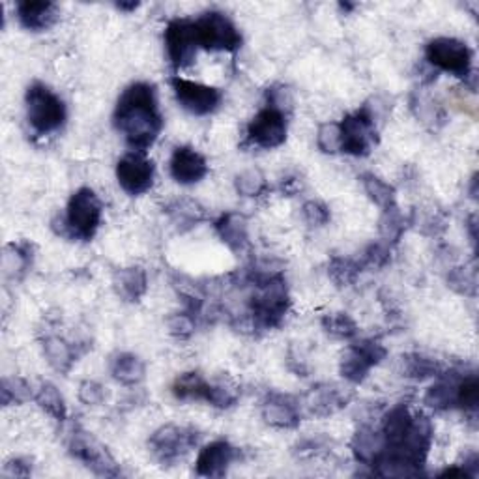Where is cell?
Wrapping results in <instances>:
<instances>
[{"mask_svg": "<svg viewBox=\"0 0 479 479\" xmlns=\"http://www.w3.org/2000/svg\"><path fill=\"white\" fill-rule=\"evenodd\" d=\"M113 124L129 150L146 154L163 132L156 86L146 81L127 84L115 105Z\"/></svg>", "mask_w": 479, "mask_h": 479, "instance_id": "cell-1", "label": "cell"}, {"mask_svg": "<svg viewBox=\"0 0 479 479\" xmlns=\"http://www.w3.org/2000/svg\"><path fill=\"white\" fill-rule=\"evenodd\" d=\"M103 220V203L98 193L91 187H79L68 201L66 213L55 223L60 227H53L58 236L79 240V242H91L98 234Z\"/></svg>", "mask_w": 479, "mask_h": 479, "instance_id": "cell-2", "label": "cell"}, {"mask_svg": "<svg viewBox=\"0 0 479 479\" xmlns=\"http://www.w3.org/2000/svg\"><path fill=\"white\" fill-rule=\"evenodd\" d=\"M27 122L38 137L53 135L68 120V107L46 83L34 81L25 94Z\"/></svg>", "mask_w": 479, "mask_h": 479, "instance_id": "cell-3", "label": "cell"}, {"mask_svg": "<svg viewBox=\"0 0 479 479\" xmlns=\"http://www.w3.org/2000/svg\"><path fill=\"white\" fill-rule=\"evenodd\" d=\"M341 146L339 152L346 156L365 158L379 143L377 113L371 103H363L354 113L344 115L339 122Z\"/></svg>", "mask_w": 479, "mask_h": 479, "instance_id": "cell-4", "label": "cell"}, {"mask_svg": "<svg viewBox=\"0 0 479 479\" xmlns=\"http://www.w3.org/2000/svg\"><path fill=\"white\" fill-rule=\"evenodd\" d=\"M425 62L434 72H446L457 79L468 81L472 77L474 53L466 41L440 36L427 41Z\"/></svg>", "mask_w": 479, "mask_h": 479, "instance_id": "cell-5", "label": "cell"}, {"mask_svg": "<svg viewBox=\"0 0 479 479\" xmlns=\"http://www.w3.org/2000/svg\"><path fill=\"white\" fill-rule=\"evenodd\" d=\"M199 49L210 53H236L242 48L244 38L232 19L223 12L210 10L193 19Z\"/></svg>", "mask_w": 479, "mask_h": 479, "instance_id": "cell-6", "label": "cell"}, {"mask_svg": "<svg viewBox=\"0 0 479 479\" xmlns=\"http://www.w3.org/2000/svg\"><path fill=\"white\" fill-rule=\"evenodd\" d=\"M68 451L98 477H120L122 468L111 451L107 449L92 432L84 431L81 425H74L68 437Z\"/></svg>", "mask_w": 479, "mask_h": 479, "instance_id": "cell-7", "label": "cell"}, {"mask_svg": "<svg viewBox=\"0 0 479 479\" xmlns=\"http://www.w3.org/2000/svg\"><path fill=\"white\" fill-rule=\"evenodd\" d=\"M201 440V432L195 427L167 423L150 434L148 448L161 466H172L186 457Z\"/></svg>", "mask_w": 479, "mask_h": 479, "instance_id": "cell-8", "label": "cell"}, {"mask_svg": "<svg viewBox=\"0 0 479 479\" xmlns=\"http://www.w3.org/2000/svg\"><path fill=\"white\" fill-rule=\"evenodd\" d=\"M287 137L289 113L268 103L249 120L246 129V144L260 150L279 148L287 143Z\"/></svg>", "mask_w": 479, "mask_h": 479, "instance_id": "cell-9", "label": "cell"}, {"mask_svg": "<svg viewBox=\"0 0 479 479\" xmlns=\"http://www.w3.org/2000/svg\"><path fill=\"white\" fill-rule=\"evenodd\" d=\"M388 356V348L379 339H360L348 344L339 361L341 377L354 386L361 384L371 369L380 365Z\"/></svg>", "mask_w": 479, "mask_h": 479, "instance_id": "cell-10", "label": "cell"}, {"mask_svg": "<svg viewBox=\"0 0 479 479\" xmlns=\"http://www.w3.org/2000/svg\"><path fill=\"white\" fill-rule=\"evenodd\" d=\"M174 98L180 103L184 111L195 117H208L215 113L223 103V92L215 86L203 84L191 79L174 75L169 79Z\"/></svg>", "mask_w": 479, "mask_h": 479, "instance_id": "cell-11", "label": "cell"}, {"mask_svg": "<svg viewBox=\"0 0 479 479\" xmlns=\"http://www.w3.org/2000/svg\"><path fill=\"white\" fill-rule=\"evenodd\" d=\"M163 39H165L167 58L174 70L189 68L195 58H197L199 43H197V34H195L193 19L187 17L170 19L165 27Z\"/></svg>", "mask_w": 479, "mask_h": 479, "instance_id": "cell-12", "label": "cell"}, {"mask_svg": "<svg viewBox=\"0 0 479 479\" xmlns=\"http://www.w3.org/2000/svg\"><path fill=\"white\" fill-rule=\"evenodd\" d=\"M117 182L132 197L148 193L156 182V165L146 154L127 152L117 163Z\"/></svg>", "mask_w": 479, "mask_h": 479, "instance_id": "cell-13", "label": "cell"}, {"mask_svg": "<svg viewBox=\"0 0 479 479\" xmlns=\"http://www.w3.org/2000/svg\"><path fill=\"white\" fill-rule=\"evenodd\" d=\"M43 356H46L51 369H55L60 375H68L72 367L79 361V358L92 348V344L81 343V341H70L64 335H58L55 330L48 328L39 337Z\"/></svg>", "mask_w": 479, "mask_h": 479, "instance_id": "cell-14", "label": "cell"}, {"mask_svg": "<svg viewBox=\"0 0 479 479\" xmlns=\"http://www.w3.org/2000/svg\"><path fill=\"white\" fill-rule=\"evenodd\" d=\"M351 394L335 384H317L313 386L306 396L300 399V408L303 418H328L335 412L343 410Z\"/></svg>", "mask_w": 479, "mask_h": 479, "instance_id": "cell-15", "label": "cell"}, {"mask_svg": "<svg viewBox=\"0 0 479 479\" xmlns=\"http://www.w3.org/2000/svg\"><path fill=\"white\" fill-rule=\"evenodd\" d=\"M169 172L172 180L180 186H195L203 182L208 172V161L201 154L199 150H195L193 146L182 144L172 150V156L169 161Z\"/></svg>", "mask_w": 479, "mask_h": 479, "instance_id": "cell-16", "label": "cell"}, {"mask_svg": "<svg viewBox=\"0 0 479 479\" xmlns=\"http://www.w3.org/2000/svg\"><path fill=\"white\" fill-rule=\"evenodd\" d=\"M260 416H263L265 423L275 429L283 431H292L300 427L303 416H301V408H300V399H294L285 394H272L266 396L263 401V406H260Z\"/></svg>", "mask_w": 479, "mask_h": 479, "instance_id": "cell-17", "label": "cell"}, {"mask_svg": "<svg viewBox=\"0 0 479 479\" xmlns=\"http://www.w3.org/2000/svg\"><path fill=\"white\" fill-rule=\"evenodd\" d=\"M238 457V448H234L229 440H213L199 451L197 461H195V474L201 477H223Z\"/></svg>", "mask_w": 479, "mask_h": 479, "instance_id": "cell-18", "label": "cell"}, {"mask_svg": "<svg viewBox=\"0 0 479 479\" xmlns=\"http://www.w3.org/2000/svg\"><path fill=\"white\" fill-rule=\"evenodd\" d=\"M19 25L30 32H46L57 25L60 10L48 0H23L15 6Z\"/></svg>", "mask_w": 479, "mask_h": 479, "instance_id": "cell-19", "label": "cell"}, {"mask_svg": "<svg viewBox=\"0 0 479 479\" xmlns=\"http://www.w3.org/2000/svg\"><path fill=\"white\" fill-rule=\"evenodd\" d=\"M213 231L222 242L236 255H242L249 249V223L244 213L225 212L213 222Z\"/></svg>", "mask_w": 479, "mask_h": 479, "instance_id": "cell-20", "label": "cell"}, {"mask_svg": "<svg viewBox=\"0 0 479 479\" xmlns=\"http://www.w3.org/2000/svg\"><path fill=\"white\" fill-rule=\"evenodd\" d=\"M463 375H465L463 369H449V371L444 369V371L437 377V382L427 389L423 405L434 412L453 410L457 401V388H459Z\"/></svg>", "mask_w": 479, "mask_h": 479, "instance_id": "cell-21", "label": "cell"}, {"mask_svg": "<svg viewBox=\"0 0 479 479\" xmlns=\"http://www.w3.org/2000/svg\"><path fill=\"white\" fill-rule=\"evenodd\" d=\"M351 451L360 465L373 468L384 453V437L380 429L369 423L360 425L351 440Z\"/></svg>", "mask_w": 479, "mask_h": 479, "instance_id": "cell-22", "label": "cell"}, {"mask_svg": "<svg viewBox=\"0 0 479 479\" xmlns=\"http://www.w3.org/2000/svg\"><path fill=\"white\" fill-rule=\"evenodd\" d=\"M113 289L126 303H139L148 291V275L143 266H126L113 274Z\"/></svg>", "mask_w": 479, "mask_h": 479, "instance_id": "cell-23", "label": "cell"}, {"mask_svg": "<svg viewBox=\"0 0 479 479\" xmlns=\"http://www.w3.org/2000/svg\"><path fill=\"white\" fill-rule=\"evenodd\" d=\"M34 251H36V246L29 242V240H17V242L6 244L4 257H3L4 277L12 281L23 279L32 268Z\"/></svg>", "mask_w": 479, "mask_h": 479, "instance_id": "cell-24", "label": "cell"}, {"mask_svg": "<svg viewBox=\"0 0 479 479\" xmlns=\"http://www.w3.org/2000/svg\"><path fill=\"white\" fill-rule=\"evenodd\" d=\"M109 373L115 382L126 388H135L146 377V365L137 354L117 353L109 358Z\"/></svg>", "mask_w": 479, "mask_h": 479, "instance_id": "cell-25", "label": "cell"}, {"mask_svg": "<svg viewBox=\"0 0 479 479\" xmlns=\"http://www.w3.org/2000/svg\"><path fill=\"white\" fill-rule=\"evenodd\" d=\"M163 213L179 229L187 232L206 220V210L193 199H174L163 205Z\"/></svg>", "mask_w": 479, "mask_h": 479, "instance_id": "cell-26", "label": "cell"}, {"mask_svg": "<svg viewBox=\"0 0 479 479\" xmlns=\"http://www.w3.org/2000/svg\"><path fill=\"white\" fill-rule=\"evenodd\" d=\"M414 215H416L414 212L410 215L403 213L397 205L382 210L380 222H379V232H380L382 242H386L391 248H396L401 242L403 234L408 231V227L414 225Z\"/></svg>", "mask_w": 479, "mask_h": 479, "instance_id": "cell-27", "label": "cell"}, {"mask_svg": "<svg viewBox=\"0 0 479 479\" xmlns=\"http://www.w3.org/2000/svg\"><path fill=\"white\" fill-rule=\"evenodd\" d=\"M34 403L51 416L55 422L64 423L68 420V405L60 389L53 382H39L34 388Z\"/></svg>", "mask_w": 479, "mask_h": 479, "instance_id": "cell-28", "label": "cell"}, {"mask_svg": "<svg viewBox=\"0 0 479 479\" xmlns=\"http://www.w3.org/2000/svg\"><path fill=\"white\" fill-rule=\"evenodd\" d=\"M210 386L212 382H208L199 371H187L177 377V380L172 382L170 391L177 401H205L206 403L208 394H210Z\"/></svg>", "mask_w": 479, "mask_h": 479, "instance_id": "cell-29", "label": "cell"}, {"mask_svg": "<svg viewBox=\"0 0 479 479\" xmlns=\"http://www.w3.org/2000/svg\"><path fill=\"white\" fill-rule=\"evenodd\" d=\"M444 371V367L439 360H434L431 356H425L422 353H408L401 358V373L406 379L412 380H427V379H437Z\"/></svg>", "mask_w": 479, "mask_h": 479, "instance_id": "cell-30", "label": "cell"}, {"mask_svg": "<svg viewBox=\"0 0 479 479\" xmlns=\"http://www.w3.org/2000/svg\"><path fill=\"white\" fill-rule=\"evenodd\" d=\"M360 182L363 186V191L371 203H375L380 210H386L389 206L397 205V191L396 187L377 177L375 172H363L360 174Z\"/></svg>", "mask_w": 479, "mask_h": 479, "instance_id": "cell-31", "label": "cell"}, {"mask_svg": "<svg viewBox=\"0 0 479 479\" xmlns=\"http://www.w3.org/2000/svg\"><path fill=\"white\" fill-rule=\"evenodd\" d=\"M455 408L461 410L470 422L475 423L479 410V382L475 371H465L459 388H457Z\"/></svg>", "mask_w": 479, "mask_h": 479, "instance_id": "cell-32", "label": "cell"}, {"mask_svg": "<svg viewBox=\"0 0 479 479\" xmlns=\"http://www.w3.org/2000/svg\"><path fill=\"white\" fill-rule=\"evenodd\" d=\"M361 272H363V266L360 263V258L335 255L330 258V263H328V277L339 289L353 287L358 281V277L361 275Z\"/></svg>", "mask_w": 479, "mask_h": 479, "instance_id": "cell-33", "label": "cell"}, {"mask_svg": "<svg viewBox=\"0 0 479 479\" xmlns=\"http://www.w3.org/2000/svg\"><path fill=\"white\" fill-rule=\"evenodd\" d=\"M320 326L326 334L339 341H354L360 334L356 320L344 311H334V313L322 315Z\"/></svg>", "mask_w": 479, "mask_h": 479, "instance_id": "cell-34", "label": "cell"}, {"mask_svg": "<svg viewBox=\"0 0 479 479\" xmlns=\"http://www.w3.org/2000/svg\"><path fill=\"white\" fill-rule=\"evenodd\" d=\"M410 111L422 124L432 129H437L439 124H444V118H446L442 107L431 96H425L420 92H414L410 96Z\"/></svg>", "mask_w": 479, "mask_h": 479, "instance_id": "cell-35", "label": "cell"}, {"mask_svg": "<svg viewBox=\"0 0 479 479\" xmlns=\"http://www.w3.org/2000/svg\"><path fill=\"white\" fill-rule=\"evenodd\" d=\"M234 189L238 195L248 199H255L270 189V184L260 169H246L234 179Z\"/></svg>", "mask_w": 479, "mask_h": 479, "instance_id": "cell-36", "label": "cell"}, {"mask_svg": "<svg viewBox=\"0 0 479 479\" xmlns=\"http://www.w3.org/2000/svg\"><path fill=\"white\" fill-rule=\"evenodd\" d=\"M0 399H3V406L34 401V388L23 379L4 377L0 382Z\"/></svg>", "mask_w": 479, "mask_h": 479, "instance_id": "cell-37", "label": "cell"}, {"mask_svg": "<svg viewBox=\"0 0 479 479\" xmlns=\"http://www.w3.org/2000/svg\"><path fill=\"white\" fill-rule=\"evenodd\" d=\"M448 287L461 296L475 298L477 294V275L474 268L455 266L448 274Z\"/></svg>", "mask_w": 479, "mask_h": 479, "instance_id": "cell-38", "label": "cell"}, {"mask_svg": "<svg viewBox=\"0 0 479 479\" xmlns=\"http://www.w3.org/2000/svg\"><path fill=\"white\" fill-rule=\"evenodd\" d=\"M391 255H394V248L379 240L363 249L360 263L363 270H382L391 263Z\"/></svg>", "mask_w": 479, "mask_h": 479, "instance_id": "cell-39", "label": "cell"}, {"mask_svg": "<svg viewBox=\"0 0 479 479\" xmlns=\"http://www.w3.org/2000/svg\"><path fill=\"white\" fill-rule=\"evenodd\" d=\"M199 324H201V320L197 315L182 309L180 313H174L169 318V332L177 339H189L195 332H197Z\"/></svg>", "mask_w": 479, "mask_h": 479, "instance_id": "cell-40", "label": "cell"}, {"mask_svg": "<svg viewBox=\"0 0 479 479\" xmlns=\"http://www.w3.org/2000/svg\"><path fill=\"white\" fill-rule=\"evenodd\" d=\"M301 217H303V222H306L309 227L320 229V227H326L332 222V210L326 203L311 199L308 203H303Z\"/></svg>", "mask_w": 479, "mask_h": 479, "instance_id": "cell-41", "label": "cell"}, {"mask_svg": "<svg viewBox=\"0 0 479 479\" xmlns=\"http://www.w3.org/2000/svg\"><path fill=\"white\" fill-rule=\"evenodd\" d=\"M317 146L322 154H337L341 146V134L337 122H324L318 126L317 132Z\"/></svg>", "mask_w": 479, "mask_h": 479, "instance_id": "cell-42", "label": "cell"}, {"mask_svg": "<svg viewBox=\"0 0 479 479\" xmlns=\"http://www.w3.org/2000/svg\"><path fill=\"white\" fill-rule=\"evenodd\" d=\"M79 401L86 406H100L109 399V391L96 380H83L79 384Z\"/></svg>", "mask_w": 479, "mask_h": 479, "instance_id": "cell-43", "label": "cell"}, {"mask_svg": "<svg viewBox=\"0 0 479 479\" xmlns=\"http://www.w3.org/2000/svg\"><path fill=\"white\" fill-rule=\"evenodd\" d=\"M332 446V440L326 437H311V439H303L294 446V453L298 457H315L324 451H328Z\"/></svg>", "mask_w": 479, "mask_h": 479, "instance_id": "cell-44", "label": "cell"}, {"mask_svg": "<svg viewBox=\"0 0 479 479\" xmlns=\"http://www.w3.org/2000/svg\"><path fill=\"white\" fill-rule=\"evenodd\" d=\"M32 459H27V457H13V459L6 461L3 466L4 477H30L32 475Z\"/></svg>", "mask_w": 479, "mask_h": 479, "instance_id": "cell-45", "label": "cell"}, {"mask_svg": "<svg viewBox=\"0 0 479 479\" xmlns=\"http://www.w3.org/2000/svg\"><path fill=\"white\" fill-rule=\"evenodd\" d=\"M287 367L291 369V371L298 377H308L309 369L306 365V360H301V356L294 351V346L289 348V354H287Z\"/></svg>", "mask_w": 479, "mask_h": 479, "instance_id": "cell-46", "label": "cell"}, {"mask_svg": "<svg viewBox=\"0 0 479 479\" xmlns=\"http://www.w3.org/2000/svg\"><path fill=\"white\" fill-rule=\"evenodd\" d=\"M459 465L463 466V470L466 472V475H468V477L475 479V477L479 475V455H477L475 451L468 453V455L465 457V461H463V463H459Z\"/></svg>", "mask_w": 479, "mask_h": 479, "instance_id": "cell-47", "label": "cell"}, {"mask_svg": "<svg viewBox=\"0 0 479 479\" xmlns=\"http://www.w3.org/2000/svg\"><path fill=\"white\" fill-rule=\"evenodd\" d=\"M466 231H468L470 244H472L474 253H475V246H477V215L475 213H472L466 220Z\"/></svg>", "mask_w": 479, "mask_h": 479, "instance_id": "cell-48", "label": "cell"}, {"mask_svg": "<svg viewBox=\"0 0 479 479\" xmlns=\"http://www.w3.org/2000/svg\"><path fill=\"white\" fill-rule=\"evenodd\" d=\"M298 189H300L298 179H287V180H283V184H281V191H283V195H287V197H292Z\"/></svg>", "mask_w": 479, "mask_h": 479, "instance_id": "cell-49", "label": "cell"}, {"mask_svg": "<svg viewBox=\"0 0 479 479\" xmlns=\"http://www.w3.org/2000/svg\"><path fill=\"white\" fill-rule=\"evenodd\" d=\"M139 6H141L139 3H117V8H118L120 12H126V13L137 10Z\"/></svg>", "mask_w": 479, "mask_h": 479, "instance_id": "cell-50", "label": "cell"}, {"mask_svg": "<svg viewBox=\"0 0 479 479\" xmlns=\"http://www.w3.org/2000/svg\"><path fill=\"white\" fill-rule=\"evenodd\" d=\"M475 186H477V177L474 174V177H472V184H470V197H472V199L477 197V189H475Z\"/></svg>", "mask_w": 479, "mask_h": 479, "instance_id": "cell-51", "label": "cell"}, {"mask_svg": "<svg viewBox=\"0 0 479 479\" xmlns=\"http://www.w3.org/2000/svg\"><path fill=\"white\" fill-rule=\"evenodd\" d=\"M339 8H341V10H344V13H346V12L354 10V8H356V4H339Z\"/></svg>", "mask_w": 479, "mask_h": 479, "instance_id": "cell-52", "label": "cell"}]
</instances>
